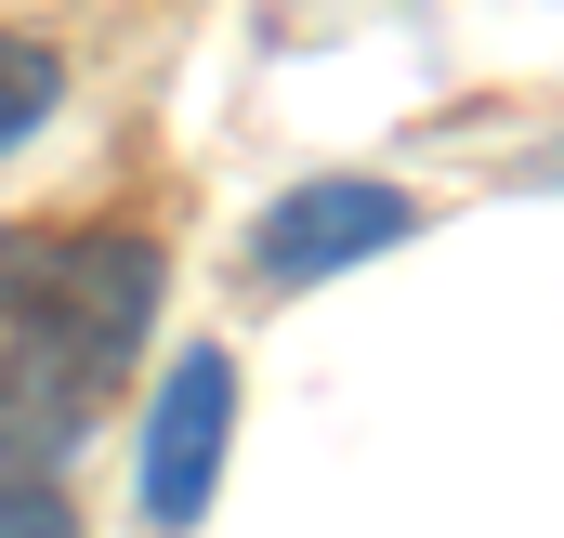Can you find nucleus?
I'll return each instance as SVG.
<instances>
[{
    "instance_id": "423d86ee",
    "label": "nucleus",
    "mask_w": 564,
    "mask_h": 538,
    "mask_svg": "<svg viewBox=\"0 0 564 538\" xmlns=\"http://www.w3.org/2000/svg\"><path fill=\"white\" fill-rule=\"evenodd\" d=\"M0 538H79V499L66 486H0Z\"/></svg>"
},
{
    "instance_id": "7ed1b4c3",
    "label": "nucleus",
    "mask_w": 564,
    "mask_h": 538,
    "mask_svg": "<svg viewBox=\"0 0 564 538\" xmlns=\"http://www.w3.org/2000/svg\"><path fill=\"white\" fill-rule=\"evenodd\" d=\"M421 224V197L408 184H381V171H328V184H289L276 211H263V276L276 289H315V276L368 263V250H394Z\"/></svg>"
},
{
    "instance_id": "f257e3e1",
    "label": "nucleus",
    "mask_w": 564,
    "mask_h": 538,
    "mask_svg": "<svg viewBox=\"0 0 564 538\" xmlns=\"http://www.w3.org/2000/svg\"><path fill=\"white\" fill-rule=\"evenodd\" d=\"M158 237H119V224H66V237H0V329L79 355V368H119L158 315Z\"/></svg>"
},
{
    "instance_id": "39448f33",
    "label": "nucleus",
    "mask_w": 564,
    "mask_h": 538,
    "mask_svg": "<svg viewBox=\"0 0 564 538\" xmlns=\"http://www.w3.org/2000/svg\"><path fill=\"white\" fill-rule=\"evenodd\" d=\"M53 106H66V53L26 40V26H0V144H26Z\"/></svg>"
},
{
    "instance_id": "20e7f679",
    "label": "nucleus",
    "mask_w": 564,
    "mask_h": 538,
    "mask_svg": "<svg viewBox=\"0 0 564 538\" xmlns=\"http://www.w3.org/2000/svg\"><path fill=\"white\" fill-rule=\"evenodd\" d=\"M93 395H106V368H79V355L13 329L0 342V486H53L93 446Z\"/></svg>"
},
{
    "instance_id": "f03ea898",
    "label": "nucleus",
    "mask_w": 564,
    "mask_h": 538,
    "mask_svg": "<svg viewBox=\"0 0 564 538\" xmlns=\"http://www.w3.org/2000/svg\"><path fill=\"white\" fill-rule=\"evenodd\" d=\"M224 433H237V355H184L171 381H158V420H144V526L184 538L210 513V486H224Z\"/></svg>"
}]
</instances>
